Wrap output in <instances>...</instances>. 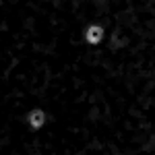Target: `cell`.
Listing matches in <instances>:
<instances>
[{
  "label": "cell",
  "mask_w": 155,
  "mask_h": 155,
  "mask_svg": "<svg viewBox=\"0 0 155 155\" xmlns=\"http://www.w3.org/2000/svg\"><path fill=\"white\" fill-rule=\"evenodd\" d=\"M104 35H106V29H104V25L99 23H91L85 27L83 31V41L87 46H91V48H97L101 41H104Z\"/></svg>",
  "instance_id": "cell-1"
},
{
  "label": "cell",
  "mask_w": 155,
  "mask_h": 155,
  "mask_svg": "<svg viewBox=\"0 0 155 155\" xmlns=\"http://www.w3.org/2000/svg\"><path fill=\"white\" fill-rule=\"evenodd\" d=\"M46 122H48V114H46V110H41V107H33V110L27 112V126H29L31 130H39V128H44Z\"/></svg>",
  "instance_id": "cell-2"
}]
</instances>
